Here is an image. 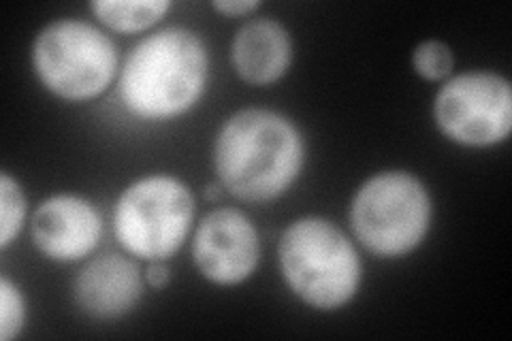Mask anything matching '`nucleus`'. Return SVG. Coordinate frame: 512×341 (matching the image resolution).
Masks as SVG:
<instances>
[{
    "label": "nucleus",
    "mask_w": 512,
    "mask_h": 341,
    "mask_svg": "<svg viewBox=\"0 0 512 341\" xmlns=\"http://www.w3.org/2000/svg\"><path fill=\"white\" fill-rule=\"evenodd\" d=\"M306 162L297 126L271 109H242L214 143L218 182L235 199L269 203L291 190Z\"/></svg>",
    "instance_id": "nucleus-1"
},
{
    "label": "nucleus",
    "mask_w": 512,
    "mask_h": 341,
    "mask_svg": "<svg viewBox=\"0 0 512 341\" xmlns=\"http://www.w3.org/2000/svg\"><path fill=\"white\" fill-rule=\"evenodd\" d=\"M210 75V54L197 32L182 26L156 30L126 56L120 99L135 118L165 122L199 103Z\"/></svg>",
    "instance_id": "nucleus-2"
},
{
    "label": "nucleus",
    "mask_w": 512,
    "mask_h": 341,
    "mask_svg": "<svg viewBox=\"0 0 512 341\" xmlns=\"http://www.w3.org/2000/svg\"><path fill=\"white\" fill-rule=\"evenodd\" d=\"M284 284L320 312L348 305L361 286V258L352 241L331 220L299 218L286 226L278 246Z\"/></svg>",
    "instance_id": "nucleus-3"
},
{
    "label": "nucleus",
    "mask_w": 512,
    "mask_h": 341,
    "mask_svg": "<svg viewBox=\"0 0 512 341\" xmlns=\"http://www.w3.org/2000/svg\"><path fill=\"white\" fill-rule=\"evenodd\" d=\"M431 224V197L419 177L384 171L350 203V226L361 246L380 258H402L421 246Z\"/></svg>",
    "instance_id": "nucleus-4"
},
{
    "label": "nucleus",
    "mask_w": 512,
    "mask_h": 341,
    "mask_svg": "<svg viewBox=\"0 0 512 341\" xmlns=\"http://www.w3.org/2000/svg\"><path fill=\"white\" fill-rule=\"evenodd\" d=\"M195 220V197L173 175L156 173L133 182L114 207V233L126 254L141 261H169Z\"/></svg>",
    "instance_id": "nucleus-5"
},
{
    "label": "nucleus",
    "mask_w": 512,
    "mask_h": 341,
    "mask_svg": "<svg viewBox=\"0 0 512 341\" xmlns=\"http://www.w3.org/2000/svg\"><path fill=\"white\" fill-rule=\"evenodd\" d=\"M32 69L62 101L101 96L118 75V50L103 30L84 20H56L32 43Z\"/></svg>",
    "instance_id": "nucleus-6"
},
{
    "label": "nucleus",
    "mask_w": 512,
    "mask_h": 341,
    "mask_svg": "<svg viewBox=\"0 0 512 341\" xmlns=\"http://www.w3.org/2000/svg\"><path fill=\"white\" fill-rule=\"evenodd\" d=\"M438 131L466 148H489L508 139L512 128L510 81L491 71L448 77L434 101Z\"/></svg>",
    "instance_id": "nucleus-7"
},
{
    "label": "nucleus",
    "mask_w": 512,
    "mask_h": 341,
    "mask_svg": "<svg viewBox=\"0 0 512 341\" xmlns=\"http://www.w3.org/2000/svg\"><path fill=\"white\" fill-rule=\"evenodd\" d=\"M261 239L252 220L235 207L207 214L192 237V261L205 280L218 286L246 282L259 267Z\"/></svg>",
    "instance_id": "nucleus-8"
},
{
    "label": "nucleus",
    "mask_w": 512,
    "mask_h": 341,
    "mask_svg": "<svg viewBox=\"0 0 512 341\" xmlns=\"http://www.w3.org/2000/svg\"><path fill=\"white\" fill-rule=\"evenodd\" d=\"M103 222L96 207L77 194L45 199L32 216V241L54 263H77L99 246Z\"/></svg>",
    "instance_id": "nucleus-9"
},
{
    "label": "nucleus",
    "mask_w": 512,
    "mask_h": 341,
    "mask_svg": "<svg viewBox=\"0 0 512 341\" xmlns=\"http://www.w3.org/2000/svg\"><path fill=\"white\" fill-rule=\"evenodd\" d=\"M143 278L135 261L120 254L92 258L73 282V301L94 320H116L133 312L143 295Z\"/></svg>",
    "instance_id": "nucleus-10"
},
{
    "label": "nucleus",
    "mask_w": 512,
    "mask_h": 341,
    "mask_svg": "<svg viewBox=\"0 0 512 341\" xmlns=\"http://www.w3.org/2000/svg\"><path fill=\"white\" fill-rule=\"evenodd\" d=\"M235 73L250 86H269L286 75L293 62V39L278 20L256 18L237 30L231 43Z\"/></svg>",
    "instance_id": "nucleus-11"
},
{
    "label": "nucleus",
    "mask_w": 512,
    "mask_h": 341,
    "mask_svg": "<svg viewBox=\"0 0 512 341\" xmlns=\"http://www.w3.org/2000/svg\"><path fill=\"white\" fill-rule=\"evenodd\" d=\"M90 9L96 20L109 30L135 35L163 20L171 3L167 0H96Z\"/></svg>",
    "instance_id": "nucleus-12"
},
{
    "label": "nucleus",
    "mask_w": 512,
    "mask_h": 341,
    "mask_svg": "<svg viewBox=\"0 0 512 341\" xmlns=\"http://www.w3.org/2000/svg\"><path fill=\"white\" fill-rule=\"evenodd\" d=\"M26 218V197L9 173L0 175V250H7L20 235Z\"/></svg>",
    "instance_id": "nucleus-13"
},
{
    "label": "nucleus",
    "mask_w": 512,
    "mask_h": 341,
    "mask_svg": "<svg viewBox=\"0 0 512 341\" xmlns=\"http://www.w3.org/2000/svg\"><path fill=\"white\" fill-rule=\"evenodd\" d=\"M412 69L425 81H446L455 69L451 45L438 39H427L414 47Z\"/></svg>",
    "instance_id": "nucleus-14"
},
{
    "label": "nucleus",
    "mask_w": 512,
    "mask_h": 341,
    "mask_svg": "<svg viewBox=\"0 0 512 341\" xmlns=\"http://www.w3.org/2000/svg\"><path fill=\"white\" fill-rule=\"evenodd\" d=\"M26 322V303L20 288L9 278H0V339L18 337Z\"/></svg>",
    "instance_id": "nucleus-15"
},
{
    "label": "nucleus",
    "mask_w": 512,
    "mask_h": 341,
    "mask_svg": "<svg viewBox=\"0 0 512 341\" xmlns=\"http://www.w3.org/2000/svg\"><path fill=\"white\" fill-rule=\"evenodd\" d=\"M214 11L229 15V18H244L261 7L259 0H214Z\"/></svg>",
    "instance_id": "nucleus-16"
},
{
    "label": "nucleus",
    "mask_w": 512,
    "mask_h": 341,
    "mask_svg": "<svg viewBox=\"0 0 512 341\" xmlns=\"http://www.w3.org/2000/svg\"><path fill=\"white\" fill-rule=\"evenodd\" d=\"M143 278H146V284L154 290L167 288L171 282V271L167 267V261H152L146 273H143Z\"/></svg>",
    "instance_id": "nucleus-17"
},
{
    "label": "nucleus",
    "mask_w": 512,
    "mask_h": 341,
    "mask_svg": "<svg viewBox=\"0 0 512 341\" xmlns=\"http://www.w3.org/2000/svg\"><path fill=\"white\" fill-rule=\"evenodd\" d=\"M222 192H224V188H222V184L220 182H214V184H210L205 188V201H210V203H218L220 199H222Z\"/></svg>",
    "instance_id": "nucleus-18"
}]
</instances>
